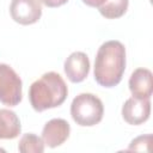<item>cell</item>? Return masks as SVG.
Segmentation results:
<instances>
[{
  "mask_svg": "<svg viewBox=\"0 0 153 153\" xmlns=\"http://www.w3.org/2000/svg\"><path fill=\"white\" fill-rule=\"evenodd\" d=\"M68 96V87L56 72L44 73L29 88L30 104L37 112L60 106Z\"/></svg>",
  "mask_w": 153,
  "mask_h": 153,
  "instance_id": "2",
  "label": "cell"
},
{
  "mask_svg": "<svg viewBox=\"0 0 153 153\" xmlns=\"http://www.w3.org/2000/svg\"><path fill=\"white\" fill-rule=\"evenodd\" d=\"M39 2H42L43 5H45L47 7H59V6H62L65 5L68 0H38Z\"/></svg>",
  "mask_w": 153,
  "mask_h": 153,
  "instance_id": "14",
  "label": "cell"
},
{
  "mask_svg": "<svg viewBox=\"0 0 153 153\" xmlns=\"http://www.w3.org/2000/svg\"><path fill=\"white\" fill-rule=\"evenodd\" d=\"M126 69V48L120 41L103 43L94 59L93 75L103 87H114L122 80Z\"/></svg>",
  "mask_w": 153,
  "mask_h": 153,
  "instance_id": "1",
  "label": "cell"
},
{
  "mask_svg": "<svg viewBox=\"0 0 153 153\" xmlns=\"http://www.w3.org/2000/svg\"><path fill=\"white\" fill-rule=\"evenodd\" d=\"M12 19L22 25H31L39 20L42 6L38 0H12L10 5Z\"/></svg>",
  "mask_w": 153,
  "mask_h": 153,
  "instance_id": "5",
  "label": "cell"
},
{
  "mask_svg": "<svg viewBox=\"0 0 153 153\" xmlns=\"http://www.w3.org/2000/svg\"><path fill=\"white\" fill-rule=\"evenodd\" d=\"M18 151L22 153H42L44 152V142L39 136L27 133L19 140Z\"/></svg>",
  "mask_w": 153,
  "mask_h": 153,
  "instance_id": "12",
  "label": "cell"
},
{
  "mask_svg": "<svg viewBox=\"0 0 153 153\" xmlns=\"http://www.w3.org/2000/svg\"><path fill=\"white\" fill-rule=\"evenodd\" d=\"M129 90L135 98L149 99L153 92V75L147 68L135 69L129 78Z\"/></svg>",
  "mask_w": 153,
  "mask_h": 153,
  "instance_id": "9",
  "label": "cell"
},
{
  "mask_svg": "<svg viewBox=\"0 0 153 153\" xmlns=\"http://www.w3.org/2000/svg\"><path fill=\"white\" fill-rule=\"evenodd\" d=\"M151 141H152V135L151 134L137 136L130 142L128 151H146V152H148Z\"/></svg>",
  "mask_w": 153,
  "mask_h": 153,
  "instance_id": "13",
  "label": "cell"
},
{
  "mask_svg": "<svg viewBox=\"0 0 153 153\" xmlns=\"http://www.w3.org/2000/svg\"><path fill=\"white\" fill-rule=\"evenodd\" d=\"M23 82L16 71L6 63H0V102L16 106L22 102Z\"/></svg>",
  "mask_w": 153,
  "mask_h": 153,
  "instance_id": "4",
  "label": "cell"
},
{
  "mask_svg": "<svg viewBox=\"0 0 153 153\" xmlns=\"http://www.w3.org/2000/svg\"><path fill=\"white\" fill-rule=\"evenodd\" d=\"M106 0H82V2L90 7H96L98 8L99 6H102Z\"/></svg>",
  "mask_w": 153,
  "mask_h": 153,
  "instance_id": "15",
  "label": "cell"
},
{
  "mask_svg": "<svg viewBox=\"0 0 153 153\" xmlns=\"http://www.w3.org/2000/svg\"><path fill=\"white\" fill-rule=\"evenodd\" d=\"M104 115L102 100L92 93L78 94L71 104V116L73 121L81 127H92L98 124Z\"/></svg>",
  "mask_w": 153,
  "mask_h": 153,
  "instance_id": "3",
  "label": "cell"
},
{
  "mask_svg": "<svg viewBox=\"0 0 153 153\" xmlns=\"http://www.w3.org/2000/svg\"><path fill=\"white\" fill-rule=\"evenodd\" d=\"M71 133L69 123L63 118H53L48 121L42 130V140L44 145L50 148L61 146L68 137Z\"/></svg>",
  "mask_w": 153,
  "mask_h": 153,
  "instance_id": "7",
  "label": "cell"
},
{
  "mask_svg": "<svg viewBox=\"0 0 153 153\" xmlns=\"http://www.w3.org/2000/svg\"><path fill=\"white\" fill-rule=\"evenodd\" d=\"M22 126L14 111L0 109V139H14L20 134Z\"/></svg>",
  "mask_w": 153,
  "mask_h": 153,
  "instance_id": "10",
  "label": "cell"
},
{
  "mask_svg": "<svg viewBox=\"0 0 153 153\" xmlns=\"http://www.w3.org/2000/svg\"><path fill=\"white\" fill-rule=\"evenodd\" d=\"M65 73L69 81L81 82L84 81L90 72V60L87 55L82 51L72 53L65 61L63 65Z\"/></svg>",
  "mask_w": 153,
  "mask_h": 153,
  "instance_id": "8",
  "label": "cell"
},
{
  "mask_svg": "<svg viewBox=\"0 0 153 153\" xmlns=\"http://www.w3.org/2000/svg\"><path fill=\"white\" fill-rule=\"evenodd\" d=\"M128 5L129 0H106L98 7V11L106 19H117L127 12Z\"/></svg>",
  "mask_w": 153,
  "mask_h": 153,
  "instance_id": "11",
  "label": "cell"
},
{
  "mask_svg": "<svg viewBox=\"0 0 153 153\" xmlns=\"http://www.w3.org/2000/svg\"><path fill=\"white\" fill-rule=\"evenodd\" d=\"M151 115V100L140 98H128L122 106L123 120L131 126H139L146 122Z\"/></svg>",
  "mask_w": 153,
  "mask_h": 153,
  "instance_id": "6",
  "label": "cell"
}]
</instances>
